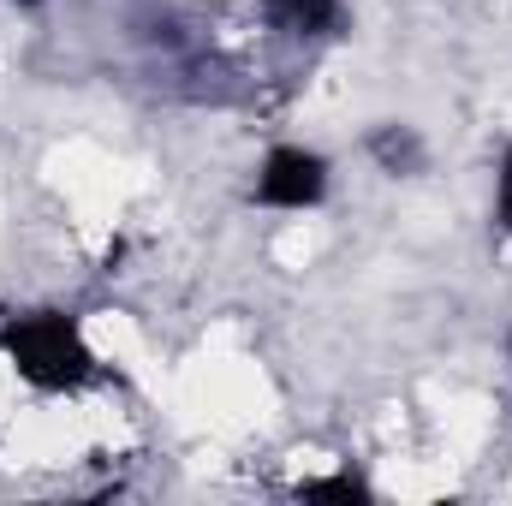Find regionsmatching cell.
<instances>
[{
	"instance_id": "cell-1",
	"label": "cell",
	"mask_w": 512,
	"mask_h": 506,
	"mask_svg": "<svg viewBox=\"0 0 512 506\" xmlns=\"http://www.w3.org/2000/svg\"><path fill=\"white\" fill-rule=\"evenodd\" d=\"M0 352L12 358V370L30 381V387H48V393H66L78 381H90L96 358L90 346L78 340V328L54 310H36V316H18L0 328Z\"/></svg>"
},
{
	"instance_id": "cell-2",
	"label": "cell",
	"mask_w": 512,
	"mask_h": 506,
	"mask_svg": "<svg viewBox=\"0 0 512 506\" xmlns=\"http://www.w3.org/2000/svg\"><path fill=\"white\" fill-rule=\"evenodd\" d=\"M328 191V161L310 155V149H274L262 161V179H256V197L268 209H310L322 203Z\"/></svg>"
},
{
	"instance_id": "cell-3",
	"label": "cell",
	"mask_w": 512,
	"mask_h": 506,
	"mask_svg": "<svg viewBox=\"0 0 512 506\" xmlns=\"http://www.w3.org/2000/svg\"><path fill=\"white\" fill-rule=\"evenodd\" d=\"M268 18L292 36H328L340 24V0H268Z\"/></svg>"
},
{
	"instance_id": "cell-4",
	"label": "cell",
	"mask_w": 512,
	"mask_h": 506,
	"mask_svg": "<svg viewBox=\"0 0 512 506\" xmlns=\"http://www.w3.org/2000/svg\"><path fill=\"white\" fill-rule=\"evenodd\" d=\"M370 149H376V161H382L387 173H417L423 167V143H417L411 126H382L370 137Z\"/></svg>"
},
{
	"instance_id": "cell-5",
	"label": "cell",
	"mask_w": 512,
	"mask_h": 506,
	"mask_svg": "<svg viewBox=\"0 0 512 506\" xmlns=\"http://www.w3.org/2000/svg\"><path fill=\"white\" fill-rule=\"evenodd\" d=\"M298 501H370V483H358L352 471H340V477H316V483H298Z\"/></svg>"
},
{
	"instance_id": "cell-6",
	"label": "cell",
	"mask_w": 512,
	"mask_h": 506,
	"mask_svg": "<svg viewBox=\"0 0 512 506\" xmlns=\"http://www.w3.org/2000/svg\"><path fill=\"white\" fill-rule=\"evenodd\" d=\"M501 227L512 233V149H507V161H501Z\"/></svg>"
},
{
	"instance_id": "cell-7",
	"label": "cell",
	"mask_w": 512,
	"mask_h": 506,
	"mask_svg": "<svg viewBox=\"0 0 512 506\" xmlns=\"http://www.w3.org/2000/svg\"><path fill=\"white\" fill-rule=\"evenodd\" d=\"M18 6H36V0H18Z\"/></svg>"
}]
</instances>
